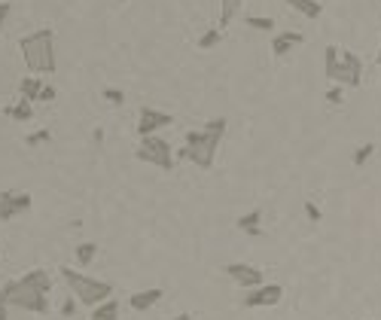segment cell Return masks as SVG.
Returning <instances> with one entry per match:
<instances>
[{
	"mask_svg": "<svg viewBox=\"0 0 381 320\" xmlns=\"http://www.w3.org/2000/svg\"><path fill=\"white\" fill-rule=\"evenodd\" d=\"M226 131H229V119L214 116L204 122V128L187 131L183 147L174 153V156H177V162H192L199 171H211L214 162H217V150L226 138Z\"/></svg>",
	"mask_w": 381,
	"mask_h": 320,
	"instance_id": "cell-1",
	"label": "cell"
},
{
	"mask_svg": "<svg viewBox=\"0 0 381 320\" xmlns=\"http://www.w3.org/2000/svg\"><path fill=\"white\" fill-rule=\"evenodd\" d=\"M6 302L9 308L18 311H31V314H49V293H53V275L46 268H31L22 277L4 284Z\"/></svg>",
	"mask_w": 381,
	"mask_h": 320,
	"instance_id": "cell-2",
	"label": "cell"
},
{
	"mask_svg": "<svg viewBox=\"0 0 381 320\" xmlns=\"http://www.w3.org/2000/svg\"><path fill=\"white\" fill-rule=\"evenodd\" d=\"M22 58H25V67L31 74H55L58 70V46H55V31L53 28H40L34 34H25L22 43Z\"/></svg>",
	"mask_w": 381,
	"mask_h": 320,
	"instance_id": "cell-3",
	"label": "cell"
},
{
	"mask_svg": "<svg viewBox=\"0 0 381 320\" xmlns=\"http://www.w3.org/2000/svg\"><path fill=\"white\" fill-rule=\"evenodd\" d=\"M61 277H65L70 296H74L82 308H95V305L107 302V299L113 296L110 281H98V277L82 275V272H77V268H61Z\"/></svg>",
	"mask_w": 381,
	"mask_h": 320,
	"instance_id": "cell-4",
	"label": "cell"
},
{
	"mask_svg": "<svg viewBox=\"0 0 381 320\" xmlns=\"http://www.w3.org/2000/svg\"><path fill=\"white\" fill-rule=\"evenodd\" d=\"M174 153L177 150H174L165 138L150 134V138H140L135 156H138V162H147V165H153V168H159V171H174V165H177V156H174Z\"/></svg>",
	"mask_w": 381,
	"mask_h": 320,
	"instance_id": "cell-5",
	"label": "cell"
},
{
	"mask_svg": "<svg viewBox=\"0 0 381 320\" xmlns=\"http://www.w3.org/2000/svg\"><path fill=\"white\" fill-rule=\"evenodd\" d=\"M34 208V195L31 192H0V220L9 223L16 216H25Z\"/></svg>",
	"mask_w": 381,
	"mask_h": 320,
	"instance_id": "cell-6",
	"label": "cell"
},
{
	"mask_svg": "<svg viewBox=\"0 0 381 320\" xmlns=\"http://www.w3.org/2000/svg\"><path fill=\"white\" fill-rule=\"evenodd\" d=\"M338 86H348V89H360L363 82V58L351 49H342V61H338V77H336Z\"/></svg>",
	"mask_w": 381,
	"mask_h": 320,
	"instance_id": "cell-7",
	"label": "cell"
},
{
	"mask_svg": "<svg viewBox=\"0 0 381 320\" xmlns=\"http://www.w3.org/2000/svg\"><path fill=\"white\" fill-rule=\"evenodd\" d=\"M223 272H226V277H232L235 287H241V290H253V287L265 284L263 281V268L247 265V263H226Z\"/></svg>",
	"mask_w": 381,
	"mask_h": 320,
	"instance_id": "cell-8",
	"label": "cell"
},
{
	"mask_svg": "<svg viewBox=\"0 0 381 320\" xmlns=\"http://www.w3.org/2000/svg\"><path fill=\"white\" fill-rule=\"evenodd\" d=\"M174 122L171 113L156 110V107H140L138 113V134L140 138H150V134H159L162 128H168Z\"/></svg>",
	"mask_w": 381,
	"mask_h": 320,
	"instance_id": "cell-9",
	"label": "cell"
},
{
	"mask_svg": "<svg viewBox=\"0 0 381 320\" xmlns=\"http://www.w3.org/2000/svg\"><path fill=\"white\" fill-rule=\"evenodd\" d=\"M284 299V287L281 284H260L244 296V308H272Z\"/></svg>",
	"mask_w": 381,
	"mask_h": 320,
	"instance_id": "cell-10",
	"label": "cell"
},
{
	"mask_svg": "<svg viewBox=\"0 0 381 320\" xmlns=\"http://www.w3.org/2000/svg\"><path fill=\"white\" fill-rule=\"evenodd\" d=\"M162 296H165L162 287H147V290L128 296V308L131 311H150V308H156L162 302Z\"/></svg>",
	"mask_w": 381,
	"mask_h": 320,
	"instance_id": "cell-11",
	"label": "cell"
},
{
	"mask_svg": "<svg viewBox=\"0 0 381 320\" xmlns=\"http://www.w3.org/2000/svg\"><path fill=\"white\" fill-rule=\"evenodd\" d=\"M302 43H305V34H299V31H277V37L272 40V53L275 58H284L287 53H293Z\"/></svg>",
	"mask_w": 381,
	"mask_h": 320,
	"instance_id": "cell-12",
	"label": "cell"
},
{
	"mask_svg": "<svg viewBox=\"0 0 381 320\" xmlns=\"http://www.w3.org/2000/svg\"><path fill=\"white\" fill-rule=\"evenodd\" d=\"M4 116L13 119V122H31V119H34V104L25 101V98H18L16 104H6L4 107Z\"/></svg>",
	"mask_w": 381,
	"mask_h": 320,
	"instance_id": "cell-13",
	"label": "cell"
},
{
	"mask_svg": "<svg viewBox=\"0 0 381 320\" xmlns=\"http://www.w3.org/2000/svg\"><path fill=\"white\" fill-rule=\"evenodd\" d=\"M287 6L293 9V13H299L302 18H321L324 16V4L321 0H287Z\"/></svg>",
	"mask_w": 381,
	"mask_h": 320,
	"instance_id": "cell-14",
	"label": "cell"
},
{
	"mask_svg": "<svg viewBox=\"0 0 381 320\" xmlns=\"http://www.w3.org/2000/svg\"><path fill=\"white\" fill-rule=\"evenodd\" d=\"M43 86H46V82L40 79L37 74H28L22 82H18V95H22L25 101H31V104H34V101L40 98V92H43Z\"/></svg>",
	"mask_w": 381,
	"mask_h": 320,
	"instance_id": "cell-15",
	"label": "cell"
},
{
	"mask_svg": "<svg viewBox=\"0 0 381 320\" xmlns=\"http://www.w3.org/2000/svg\"><path fill=\"white\" fill-rule=\"evenodd\" d=\"M260 220H263V211H247V214H241L238 220H235V226H238V232H244V235H250V238H256L260 235Z\"/></svg>",
	"mask_w": 381,
	"mask_h": 320,
	"instance_id": "cell-16",
	"label": "cell"
},
{
	"mask_svg": "<svg viewBox=\"0 0 381 320\" xmlns=\"http://www.w3.org/2000/svg\"><path fill=\"white\" fill-rule=\"evenodd\" d=\"M338 61H342V46H326V53H324V74H326V79L336 82Z\"/></svg>",
	"mask_w": 381,
	"mask_h": 320,
	"instance_id": "cell-17",
	"label": "cell"
},
{
	"mask_svg": "<svg viewBox=\"0 0 381 320\" xmlns=\"http://www.w3.org/2000/svg\"><path fill=\"white\" fill-rule=\"evenodd\" d=\"M92 320H119V302L116 299H107V302H101L92 308Z\"/></svg>",
	"mask_w": 381,
	"mask_h": 320,
	"instance_id": "cell-18",
	"label": "cell"
},
{
	"mask_svg": "<svg viewBox=\"0 0 381 320\" xmlns=\"http://www.w3.org/2000/svg\"><path fill=\"white\" fill-rule=\"evenodd\" d=\"M241 4H244V0H220V22H217V28H220V31L229 28V22H232L235 16H238Z\"/></svg>",
	"mask_w": 381,
	"mask_h": 320,
	"instance_id": "cell-19",
	"label": "cell"
},
{
	"mask_svg": "<svg viewBox=\"0 0 381 320\" xmlns=\"http://www.w3.org/2000/svg\"><path fill=\"white\" fill-rule=\"evenodd\" d=\"M95 256H98V244H95V241H86V244H79L77 250H74V260H77L79 268L92 265V260H95Z\"/></svg>",
	"mask_w": 381,
	"mask_h": 320,
	"instance_id": "cell-20",
	"label": "cell"
},
{
	"mask_svg": "<svg viewBox=\"0 0 381 320\" xmlns=\"http://www.w3.org/2000/svg\"><path fill=\"white\" fill-rule=\"evenodd\" d=\"M220 43H223V31L220 28H208L199 37V49H204V53H208V49H217Z\"/></svg>",
	"mask_w": 381,
	"mask_h": 320,
	"instance_id": "cell-21",
	"label": "cell"
},
{
	"mask_svg": "<svg viewBox=\"0 0 381 320\" xmlns=\"http://www.w3.org/2000/svg\"><path fill=\"white\" fill-rule=\"evenodd\" d=\"M372 153H375V143H360V147L354 150V156H351V165L354 168H366V162L372 159Z\"/></svg>",
	"mask_w": 381,
	"mask_h": 320,
	"instance_id": "cell-22",
	"label": "cell"
},
{
	"mask_svg": "<svg viewBox=\"0 0 381 320\" xmlns=\"http://www.w3.org/2000/svg\"><path fill=\"white\" fill-rule=\"evenodd\" d=\"M49 140H53V131L49 128H37V131H31L25 138L28 147H43V143H49Z\"/></svg>",
	"mask_w": 381,
	"mask_h": 320,
	"instance_id": "cell-23",
	"label": "cell"
},
{
	"mask_svg": "<svg viewBox=\"0 0 381 320\" xmlns=\"http://www.w3.org/2000/svg\"><path fill=\"white\" fill-rule=\"evenodd\" d=\"M302 214L308 216V223H314V226L324 220V211L317 208V202H311V199H305V202H302Z\"/></svg>",
	"mask_w": 381,
	"mask_h": 320,
	"instance_id": "cell-24",
	"label": "cell"
},
{
	"mask_svg": "<svg viewBox=\"0 0 381 320\" xmlns=\"http://www.w3.org/2000/svg\"><path fill=\"white\" fill-rule=\"evenodd\" d=\"M247 25H250L253 31H275V18L272 16H250V18H247Z\"/></svg>",
	"mask_w": 381,
	"mask_h": 320,
	"instance_id": "cell-25",
	"label": "cell"
},
{
	"mask_svg": "<svg viewBox=\"0 0 381 320\" xmlns=\"http://www.w3.org/2000/svg\"><path fill=\"white\" fill-rule=\"evenodd\" d=\"M101 95H104V101H107V104H113V107H122V104H126V92H122V89L107 86L104 92H101Z\"/></svg>",
	"mask_w": 381,
	"mask_h": 320,
	"instance_id": "cell-26",
	"label": "cell"
},
{
	"mask_svg": "<svg viewBox=\"0 0 381 320\" xmlns=\"http://www.w3.org/2000/svg\"><path fill=\"white\" fill-rule=\"evenodd\" d=\"M324 98H326V104H333V107H342V104H345V92H342V86L326 89V92H324Z\"/></svg>",
	"mask_w": 381,
	"mask_h": 320,
	"instance_id": "cell-27",
	"label": "cell"
},
{
	"mask_svg": "<svg viewBox=\"0 0 381 320\" xmlns=\"http://www.w3.org/2000/svg\"><path fill=\"white\" fill-rule=\"evenodd\" d=\"M58 98V89L55 86H49V82H46V86H43V92H40V104H53V101Z\"/></svg>",
	"mask_w": 381,
	"mask_h": 320,
	"instance_id": "cell-28",
	"label": "cell"
},
{
	"mask_svg": "<svg viewBox=\"0 0 381 320\" xmlns=\"http://www.w3.org/2000/svg\"><path fill=\"white\" fill-rule=\"evenodd\" d=\"M9 13H13V4H9V0H0V31H4Z\"/></svg>",
	"mask_w": 381,
	"mask_h": 320,
	"instance_id": "cell-29",
	"label": "cell"
},
{
	"mask_svg": "<svg viewBox=\"0 0 381 320\" xmlns=\"http://www.w3.org/2000/svg\"><path fill=\"white\" fill-rule=\"evenodd\" d=\"M0 320H9V302H6L4 284H0Z\"/></svg>",
	"mask_w": 381,
	"mask_h": 320,
	"instance_id": "cell-30",
	"label": "cell"
},
{
	"mask_svg": "<svg viewBox=\"0 0 381 320\" xmlns=\"http://www.w3.org/2000/svg\"><path fill=\"white\" fill-rule=\"evenodd\" d=\"M77 305H79V302H77V299H74V296H70V299H67V302H65V305H61V314H65V317H70V314H74V311H77Z\"/></svg>",
	"mask_w": 381,
	"mask_h": 320,
	"instance_id": "cell-31",
	"label": "cell"
},
{
	"mask_svg": "<svg viewBox=\"0 0 381 320\" xmlns=\"http://www.w3.org/2000/svg\"><path fill=\"white\" fill-rule=\"evenodd\" d=\"M92 140H95V143H104V128H95V131H92Z\"/></svg>",
	"mask_w": 381,
	"mask_h": 320,
	"instance_id": "cell-32",
	"label": "cell"
},
{
	"mask_svg": "<svg viewBox=\"0 0 381 320\" xmlns=\"http://www.w3.org/2000/svg\"><path fill=\"white\" fill-rule=\"evenodd\" d=\"M174 320H192V314H177V317H174Z\"/></svg>",
	"mask_w": 381,
	"mask_h": 320,
	"instance_id": "cell-33",
	"label": "cell"
},
{
	"mask_svg": "<svg viewBox=\"0 0 381 320\" xmlns=\"http://www.w3.org/2000/svg\"><path fill=\"white\" fill-rule=\"evenodd\" d=\"M375 65H381V49H378V55H375Z\"/></svg>",
	"mask_w": 381,
	"mask_h": 320,
	"instance_id": "cell-34",
	"label": "cell"
},
{
	"mask_svg": "<svg viewBox=\"0 0 381 320\" xmlns=\"http://www.w3.org/2000/svg\"><path fill=\"white\" fill-rule=\"evenodd\" d=\"M119 4H128V0H119Z\"/></svg>",
	"mask_w": 381,
	"mask_h": 320,
	"instance_id": "cell-35",
	"label": "cell"
},
{
	"mask_svg": "<svg viewBox=\"0 0 381 320\" xmlns=\"http://www.w3.org/2000/svg\"><path fill=\"white\" fill-rule=\"evenodd\" d=\"M0 250H4V244H0Z\"/></svg>",
	"mask_w": 381,
	"mask_h": 320,
	"instance_id": "cell-36",
	"label": "cell"
}]
</instances>
